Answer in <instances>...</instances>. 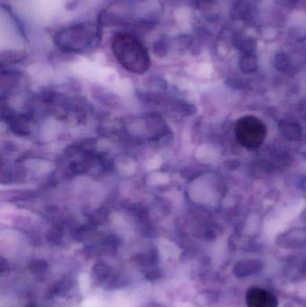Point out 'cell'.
<instances>
[{"instance_id": "3957f363", "label": "cell", "mask_w": 306, "mask_h": 307, "mask_svg": "<svg viewBox=\"0 0 306 307\" xmlns=\"http://www.w3.org/2000/svg\"><path fill=\"white\" fill-rule=\"evenodd\" d=\"M97 32L89 25H77L57 34V44L65 49L81 51L97 42Z\"/></svg>"}, {"instance_id": "ba28073f", "label": "cell", "mask_w": 306, "mask_h": 307, "mask_svg": "<svg viewBox=\"0 0 306 307\" xmlns=\"http://www.w3.org/2000/svg\"><path fill=\"white\" fill-rule=\"evenodd\" d=\"M0 270H1L2 274L6 273L9 270L8 263H7L4 258H1V262H0Z\"/></svg>"}, {"instance_id": "7a4b0ae2", "label": "cell", "mask_w": 306, "mask_h": 307, "mask_svg": "<svg viewBox=\"0 0 306 307\" xmlns=\"http://www.w3.org/2000/svg\"><path fill=\"white\" fill-rule=\"evenodd\" d=\"M234 134L239 144L248 149L262 146L267 136V128L260 119L252 115L240 118L234 126Z\"/></svg>"}, {"instance_id": "9c48e42d", "label": "cell", "mask_w": 306, "mask_h": 307, "mask_svg": "<svg viewBox=\"0 0 306 307\" xmlns=\"http://www.w3.org/2000/svg\"><path fill=\"white\" fill-rule=\"evenodd\" d=\"M26 307H36V306L34 304H29V305L26 306Z\"/></svg>"}, {"instance_id": "6da1fadb", "label": "cell", "mask_w": 306, "mask_h": 307, "mask_svg": "<svg viewBox=\"0 0 306 307\" xmlns=\"http://www.w3.org/2000/svg\"><path fill=\"white\" fill-rule=\"evenodd\" d=\"M114 57L123 68L131 73H146L150 68V57L144 44L128 33L114 34L112 41Z\"/></svg>"}, {"instance_id": "52a82bcc", "label": "cell", "mask_w": 306, "mask_h": 307, "mask_svg": "<svg viewBox=\"0 0 306 307\" xmlns=\"http://www.w3.org/2000/svg\"><path fill=\"white\" fill-rule=\"evenodd\" d=\"M163 277V272L158 268H154L147 271L145 275V278L148 281H156Z\"/></svg>"}, {"instance_id": "5b68a950", "label": "cell", "mask_w": 306, "mask_h": 307, "mask_svg": "<svg viewBox=\"0 0 306 307\" xmlns=\"http://www.w3.org/2000/svg\"><path fill=\"white\" fill-rule=\"evenodd\" d=\"M71 287H72L71 280L68 278H64L57 283L56 287L54 288V291L56 295H64L70 290Z\"/></svg>"}, {"instance_id": "8992f818", "label": "cell", "mask_w": 306, "mask_h": 307, "mask_svg": "<svg viewBox=\"0 0 306 307\" xmlns=\"http://www.w3.org/2000/svg\"><path fill=\"white\" fill-rule=\"evenodd\" d=\"M48 268V264L44 260H36L30 264V270L33 273H43Z\"/></svg>"}, {"instance_id": "277c9868", "label": "cell", "mask_w": 306, "mask_h": 307, "mask_svg": "<svg viewBox=\"0 0 306 307\" xmlns=\"http://www.w3.org/2000/svg\"><path fill=\"white\" fill-rule=\"evenodd\" d=\"M109 273H110L109 268L106 266V264L102 263H98L92 268V275L99 282L106 280V278L109 276Z\"/></svg>"}]
</instances>
